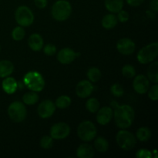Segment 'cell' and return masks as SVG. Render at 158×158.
I'll list each match as a JSON object with an SVG mask.
<instances>
[{
    "mask_svg": "<svg viewBox=\"0 0 158 158\" xmlns=\"http://www.w3.org/2000/svg\"><path fill=\"white\" fill-rule=\"evenodd\" d=\"M150 9L151 11L157 12L158 11V0H151L150 2Z\"/></svg>",
    "mask_w": 158,
    "mask_h": 158,
    "instance_id": "39",
    "label": "cell"
},
{
    "mask_svg": "<svg viewBox=\"0 0 158 158\" xmlns=\"http://www.w3.org/2000/svg\"><path fill=\"white\" fill-rule=\"evenodd\" d=\"M94 147L99 153H105L109 149V143L104 137H99L94 141Z\"/></svg>",
    "mask_w": 158,
    "mask_h": 158,
    "instance_id": "23",
    "label": "cell"
},
{
    "mask_svg": "<svg viewBox=\"0 0 158 158\" xmlns=\"http://www.w3.org/2000/svg\"><path fill=\"white\" fill-rule=\"evenodd\" d=\"M122 74L124 77L128 79L133 78L136 75V69L131 65H125L122 68Z\"/></svg>",
    "mask_w": 158,
    "mask_h": 158,
    "instance_id": "30",
    "label": "cell"
},
{
    "mask_svg": "<svg viewBox=\"0 0 158 158\" xmlns=\"http://www.w3.org/2000/svg\"><path fill=\"white\" fill-rule=\"evenodd\" d=\"M148 97L153 101H156L158 99V86L157 83L149 88L148 89Z\"/></svg>",
    "mask_w": 158,
    "mask_h": 158,
    "instance_id": "33",
    "label": "cell"
},
{
    "mask_svg": "<svg viewBox=\"0 0 158 158\" xmlns=\"http://www.w3.org/2000/svg\"><path fill=\"white\" fill-rule=\"evenodd\" d=\"M148 78L154 83H158V63L154 62L148 69Z\"/></svg>",
    "mask_w": 158,
    "mask_h": 158,
    "instance_id": "22",
    "label": "cell"
},
{
    "mask_svg": "<svg viewBox=\"0 0 158 158\" xmlns=\"http://www.w3.org/2000/svg\"><path fill=\"white\" fill-rule=\"evenodd\" d=\"M97 131L95 125L89 120L81 122L77 127V135L83 141L89 142L97 137Z\"/></svg>",
    "mask_w": 158,
    "mask_h": 158,
    "instance_id": "5",
    "label": "cell"
},
{
    "mask_svg": "<svg viewBox=\"0 0 158 158\" xmlns=\"http://www.w3.org/2000/svg\"><path fill=\"white\" fill-rule=\"evenodd\" d=\"M71 102L72 101L69 96L62 95L56 99L55 102V106L59 109H66L70 106Z\"/></svg>",
    "mask_w": 158,
    "mask_h": 158,
    "instance_id": "26",
    "label": "cell"
},
{
    "mask_svg": "<svg viewBox=\"0 0 158 158\" xmlns=\"http://www.w3.org/2000/svg\"><path fill=\"white\" fill-rule=\"evenodd\" d=\"M133 87L139 94H144L150 88V80L144 75H138L134 78Z\"/></svg>",
    "mask_w": 158,
    "mask_h": 158,
    "instance_id": "13",
    "label": "cell"
},
{
    "mask_svg": "<svg viewBox=\"0 0 158 158\" xmlns=\"http://www.w3.org/2000/svg\"><path fill=\"white\" fill-rule=\"evenodd\" d=\"M0 50H1V46H0Z\"/></svg>",
    "mask_w": 158,
    "mask_h": 158,
    "instance_id": "40",
    "label": "cell"
},
{
    "mask_svg": "<svg viewBox=\"0 0 158 158\" xmlns=\"http://www.w3.org/2000/svg\"><path fill=\"white\" fill-rule=\"evenodd\" d=\"M124 0H104L106 9L111 13H117L123 9Z\"/></svg>",
    "mask_w": 158,
    "mask_h": 158,
    "instance_id": "19",
    "label": "cell"
},
{
    "mask_svg": "<svg viewBox=\"0 0 158 158\" xmlns=\"http://www.w3.org/2000/svg\"><path fill=\"white\" fill-rule=\"evenodd\" d=\"M55 111V103L49 100H43V102H41L39 104L38 108H37L38 115L43 119H46L51 117L53 115Z\"/></svg>",
    "mask_w": 158,
    "mask_h": 158,
    "instance_id": "10",
    "label": "cell"
},
{
    "mask_svg": "<svg viewBox=\"0 0 158 158\" xmlns=\"http://www.w3.org/2000/svg\"><path fill=\"white\" fill-rule=\"evenodd\" d=\"M94 87L89 80H82L76 86V94L78 97L85 99L92 94Z\"/></svg>",
    "mask_w": 158,
    "mask_h": 158,
    "instance_id": "12",
    "label": "cell"
},
{
    "mask_svg": "<svg viewBox=\"0 0 158 158\" xmlns=\"http://www.w3.org/2000/svg\"><path fill=\"white\" fill-rule=\"evenodd\" d=\"M116 140L121 149L124 151H131L135 148L137 140L134 134L126 129H121L116 136Z\"/></svg>",
    "mask_w": 158,
    "mask_h": 158,
    "instance_id": "7",
    "label": "cell"
},
{
    "mask_svg": "<svg viewBox=\"0 0 158 158\" xmlns=\"http://www.w3.org/2000/svg\"><path fill=\"white\" fill-rule=\"evenodd\" d=\"M79 56L73 49L70 48H63L57 54V60L62 64H69L75 60Z\"/></svg>",
    "mask_w": 158,
    "mask_h": 158,
    "instance_id": "14",
    "label": "cell"
},
{
    "mask_svg": "<svg viewBox=\"0 0 158 158\" xmlns=\"http://www.w3.org/2000/svg\"><path fill=\"white\" fill-rule=\"evenodd\" d=\"M8 115L9 118L15 123H21L24 121L27 115L26 106L23 102H12L8 107Z\"/></svg>",
    "mask_w": 158,
    "mask_h": 158,
    "instance_id": "6",
    "label": "cell"
},
{
    "mask_svg": "<svg viewBox=\"0 0 158 158\" xmlns=\"http://www.w3.org/2000/svg\"><path fill=\"white\" fill-rule=\"evenodd\" d=\"M40 143L43 149H50L53 147V138L51 136H44L41 138Z\"/></svg>",
    "mask_w": 158,
    "mask_h": 158,
    "instance_id": "31",
    "label": "cell"
},
{
    "mask_svg": "<svg viewBox=\"0 0 158 158\" xmlns=\"http://www.w3.org/2000/svg\"><path fill=\"white\" fill-rule=\"evenodd\" d=\"M72 13V6L67 0H57L52 6L51 14L54 19L63 22L68 19Z\"/></svg>",
    "mask_w": 158,
    "mask_h": 158,
    "instance_id": "2",
    "label": "cell"
},
{
    "mask_svg": "<svg viewBox=\"0 0 158 158\" xmlns=\"http://www.w3.org/2000/svg\"><path fill=\"white\" fill-rule=\"evenodd\" d=\"M158 56V43H150L140 49L137 55L138 62L141 64H148L154 61Z\"/></svg>",
    "mask_w": 158,
    "mask_h": 158,
    "instance_id": "4",
    "label": "cell"
},
{
    "mask_svg": "<svg viewBox=\"0 0 158 158\" xmlns=\"http://www.w3.org/2000/svg\"><path fill=\"white\" fill-rule=\"evenodd\" d=\"M28 45L32 50L35 52L40 51L43 47V39L40 34L33 33L29 37Z\"/></svg>",
    "mask_w": 158,
    "mask_h": 158,
    "instance_id": "16",
    "label": "cell"
},
{
    "mask_svg": "<svg viewBox=\"0 0 158 158\" xmlns=\"http://www.w3.org/2000/svg\"><path fill=\"white\" fill-rule=\"evenodd\" d=\"M70 133V127L67 123L60 122L52 125L50 129V136L53 140H63L67 137Z\"/></svg>",
    "mask_w": 158,
    "mask_h": 158,
    "instance_id": "9",
    "label": "cell"
},
{
    "mask_svg": "<svg viewBox=\"0 0 158 158\" xmlns=\"http://www.w3.org/2000/svg\"><path fill=\"white\" fill-rule=\"evenodd\" d=\"M86 108L89 112L96 113L100 109V103L96 98H89L86 103Z\"/></svg>",
    "mask_w": 158,
    "mask_h": 158,
    "instance_id": "28",
    "label": "cell"
},
{
    "mask_svg": "<svg viewBox=\"0 0 158 158\" xmlns=\"http://www.w3.org/2000/svg\"><path fill=\"white\" fill-rule=\"evenodd\" d=\"M115 110L114 112V120L116 125L120 129H127L132 125L135 117L134 108L130 105H121L119 106L115 103Z\"/></svg>",
    "mask_w": 158,
    "mask_h": 158,
    "instance_id": "1",
    "label": "cell"
},
{
    "mask_svg": "<svg viewBox=\"0 0 158 158\" xmlns=\"http://www.w3.org/2000/svg\"><path fill=\"white\" fill-rule=\"evenodd\" d=\"M14 66L9 60L0 61V78H6L9 77L13 73Z\"/></svg>",
    "mask_w": 158,
    "mask_h": 158,
    "instance_id": "20",
    "label": "cell"
},
{
    "mask_svg": "<svg viewBox=\"0 0 158 158\" xmlns=\"http://www.w3.org/2000/svg\"><path fill=\"white\" fill-rule=\"evenodd\" d=\"M114 116V111L109 106H103L97 110V121L100 125H106L111 121Z\"/></svg>",
    "mask_w": 158,
    "mask_h": 158,
    "instance_id": "15",
    "label": "cell"
},
{
    "mask_svg": "<svg viewBox=\"0 0 158 158\" xmlns=\"http://www.w3.org/2000/svg\"><path fill=\"white\" fill-rule=\"evenodd\" d=\"M39 96L35 91H29L26 93L23 97V102L26 105H34L38 102Z\"/></svg>",
    "mask_w": 158,
    "mask_h": 158,
    "instance_id": "25",
    "label": "cell"
},
{
    "mask_svg": "<svg viewBox=\"0 0 158 158\" xmlns=\"http://www.w3.org/2000/svg\"><path fill=\"white\" fill-rule=\"evenodd\" d=\"M26 35L24 29L22 26H16L12 32V37L15 41H21Z\"/></svg>",
    "mask_w": 158,
    "mask_h": 158,
    "instance_id": "29",
    "label": "cell"
},
{
    "mask_svg": "<svg viewBox=\"0 0 158 158\" xmlns=\"http://www.w3.org/2000/svg\"><path fill=\"white\" fill-rule=\"evenodd\" d=\"M110 91L111 94L116 97H122L124 94V89H123V86L119 83H115V84L113 85L110 88Z\"/></svg>",
    "mask_w": 158,
    "mask_h": 158,
    "instance_id": "32",
    "label": "cell"
},
{
    "mask_svg": "<svg viewBox=\"0 0 158 158\" xmlns=\"http://www.w3.org/2000/svg\"><path fill=\"white\" fill-rule=\"evenodd\" d=\"M126 1L130 6L137 7V6H140V5L143 4L145 0H126Z\"/></svg>",
    "mask_w": 158,
    "mask_h": 158,
    "instance_id": "38",
    "label": "cell"
},
{
    "mask_svg": "<svg viewBox=\"0 0 158 158\" xmlns=\"http://www.w3.org/2000/svg\"><path fill=\"white\" fill-rule=\"evenodd\" d=\"M2 87L5 93L7 94H13L18 88V83L14 78L7 77L2 83Z\"/></svg>",
    "mask_w": 158,
    "mask_h": 158,
    "instance_id": "17",
    "label": "cell"
},
{
    "mask_svg": "<svg viewBox=\"0 0 158 158\" xmlns=\"http://www.w3.org/2000/svg\"><path fill=\"white\" fill-rule=\"evenodd\" d=\"M136 135H137V140L141 142H146L151 139L152 134L149 128L146 127H142L137 130Z\"/></svg>",
    "mask_w": 158,
    "mask_h": 158,
    "instance_id": "24",
    "label": "cell"
},
{
    "mask_svg": "<svg viewBox=\"0 0 158 158\" xmlns=\"http://www.w3.org/2000/svg\"><path fill=\"white\" fill-rule=\"evenodd\" d=\"M34 3L39 9H44L47 6L48 0H34Z\"/></svg>",
    "mask_w": 158,
    "mask_h": 158,
    "instance_id": "37",
    "label": "cell"
},
{
    "mask_svg": "<svg viewBox=\"0 0 158 158\" xmlns=\"http://www.w3.org/2000/svg\"><path fill=\"white\" fill-rule=\"evenodd\" d=\"M117 17L118 21L121 22V23H126L129 19V13L127 11L121 9L120 12H117Z\"/></svg>",
    "mask_w": 158,
    "mask_h": 158,
    "instance_id": "36",
    "label": "cell"
},
{
    "mask_svg": "<svg viewBox=\"0 0 158 158\" xmlns=\"http://www.w3.org/2000/svg\"><path fill=\"white\" fill-rule=\"evenodd\" d=\"M86 75H87V77L89 81L92 82V83H97V81H99L100 80V78L102 77L101 72L97 67L89 68L88 69Z\"/></svg>",
    "mask_w": 158,
    "mask_h": 158,
    "instance_id": "27",
    "label": "cell"
},
{
    "mask_svg": "<svg viewBox=\"0 0 158 158\" xmlns=\"http://www.w3.org/2000/svg\"><path fill=\"white\" fill-rule=\"evenodd\" d=\"M152 153L147 149H140L136 153V157L137 158H151Z\"/></svg>",
    "mask_w": 158,
    "mask_h": 158,
    "instance_id": "34",
    "label": "cell"
},
{
    "mask_svg": "<svg viewBox=\"0 0 158 158\" xmlns=\"http://www.w3.org/2000/svg\"><path fill=\"white\" fill-rule=\"evenodd\" d=\"M23 83L30 90L40 92L45 87V80L43 76L37 71H30L23 77Z\"/></svg>",
    "mask_w": 158,
    "mask_h": 158,
    "instance_id": "3",
    "label": "cell"
},
{
    "mask_svg": "<svg viewBox=\"0 0 158 158\" xmlns=\"http://www.w3.org/2000/svg\"><path fill=\"white\" fill-rule=\"evenodd\" d=\"M102 26L106 29H112L118 23L117 17L114 14H107L102 19Z\"/></svg>",
    "mask_w": 158,
    "mask_h": 158,
    "instance_id": "21",
    "label": "cell"
},
{
    "mask_svg": "<svg viewBox=\"0 0 158 158\" xmlns=\"http://www.w3.org/2000/svg\"><path fill=\"white\" fill-rule=\"evenodd\" d=\"M94 154V148L88 143H83L77 150V156L79 158H92Z\"/></svg>",
    "mask_w": 158,
    "mask_h": 158,
    "instance_id": "18",
    "label": "cell"
},
{
    "mask_svg": "<svg viewBox=\"0 0 158 158\" xmlns=\"http://www.w3.org/2000/svg\"><path fill=\"white\" fill-rule=\"evenodd\" d=\"M44 53L47 56H53L56 52V47L52 44H47L43 48Z\"/></svg>",
    "mask_w": 158,
    "mask_h": 158,
    "instance_id": "35",
    "label": "cell"
},
{
    "mask_svg": "<svg viewBox=\"0 0 158 158\" xmlns=\"http://www.w3.org/2000/svg\"><path fill=\"white\" fill-rule=\"evenodd\" d=\"M16 23L22 27H28L34 22V15L29 7L26 6H19L15 13Z\"/></svg>",
    "mask_w": 158,
    "mask_h": 158,
    "instance_id": "8",
    "label": "cell"
},
{
    "mask_svg": "<svg viewBox=\"0 0 158 158\" xmlns=\"http://www.w3.org/2000/svg\"><path fill=\"white\" fill-rule=\"evenodd\" d=\"M136 45L132 40L129 38H122L117 43V49L122 55L129 56L134 53Z\"/></svg>",
    "mask_w": 158,
    "mask_h": 158,
    "instance_id": "11",
    "label": "cell"
}]
</instances>
